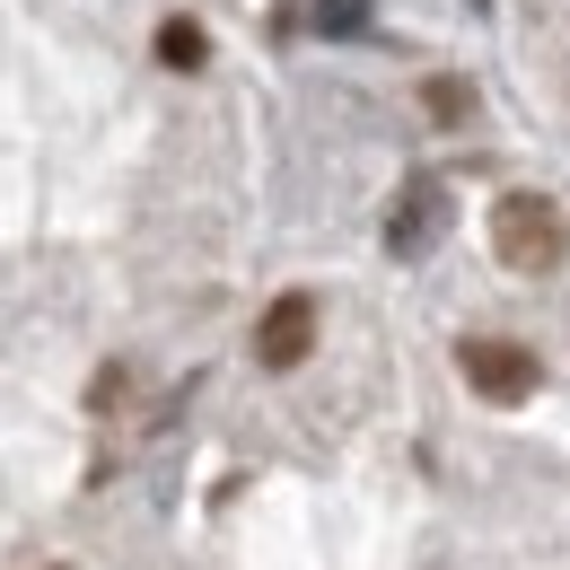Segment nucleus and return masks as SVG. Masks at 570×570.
<instances>
[{"label":"nucleus","mask_w":570,"mask_h":570,"mask_svg":"<svg viewBox=\"0 0 570 570\" xmlns=\"http://www.w3.org/2000/svg\"><path fill=\"white\" fill-rule=\"evenodd\" d=\"M492 255L509 273H562L570 255V219L553 194H500L492 203Z\"/></svg>","instance_id":"nucleus-1"},{"label":"nucleus","mask_w":570,"mask_h":570,"mask_svg":"<svg viewBox=\"0 0 570 570\" xmlns=\"http://www.w3.org/2000/svg\"><path fill=\"white\" fill-rule=\"evenodd\" d=\"M456 368H465V386H474L483 404H527V395L544 386V360L527 352V343H509V334H465V343H456Z\"/></svg>","instance_id":"nucleus-2"},{"label":"nucleus","mask_w":570,"mask_h":570,"mask_svg":"<svg viewBox=\"0 0 570 570\" xmlns=\"http://www.w3.org/2000/svg\"><path fill=\"white\" fill-rule=\"evenodd\" d=\"M316 334H325V307H316V289H282V298L255 316V368H273V377L307 368Z\"/></svg>","instance_id":"nucleus-3"},{"label":"nucleus","mask_w":570,"mask_h":570,"mask_svg":"<svg viewBox=\"0 0 570 570\" xmlns=\"http://www.w3.org/2000/svg\"><path fill=\"white\" fill-rule=\"evenodd\" d=\"M439 212H448V194H439V176H404V194L386 203V255H430V237H439Z\"/></svg>","instance_id":"nucleus-4"},{"label":"nucleus","mask_w":570,"mask_h":570,"mask_svg":"<svg viewBox=\"0 0 570 570\" xmlns=\"http://www.w3.org/2000/svg\"><path fill=\"white\" fill-rule=\"evenodd\" d=\"M158 62H167V71H203V62H212L203 18H158Z\"/></svg>","instance_id":"nucleus-5"},{"label":"nucleus","mask_w":570,"mask_h":570,"mask_svg":"<svg viewBox=\"0 0 570 570\" xmlns=\"http://www.w3.org/2000/svg\"><path fill=\"white\" fill-rule=\"evenodd\" d=\"M422 106H430V124H465V106H474V79H456V71L422 79Z\"/></svg>","instance_id":"nucleus-6"},{"label":"nucleus","mask_w":570,"mask_h":570,"mask_svg":"<svg viewBox=\"0 0 570 570\" xmlns=\"http://www.w3.org/2000/svg\"><path fill=\"white\" fill-rule=\"evenodd\" d=\"M316 27H325V36H360V27H368V0H325Z\"/></svg>","instance_id":"nucleus-7"},{"label":"nucleus","mask_w":570,"mask_h":570,"mask_svg":"<svg viewBox=\"0 0 570 570\" xmlns=\"http://www.w3.org/2000/svg\"><path fill=\"white\" fill-rule=\"evenodd\" d=\"M124 386H132L124 368H97V386H88V413H115V404H124Z\"/></svg>","instance_id":"nucleus-8"},{"label":"nucleus","mask_w":570,"mask_h":570,"mask_svg":"<svg viewBox=\"0 0 570 570\" xmlns=\"http://www.w3.org/2000/svg\"><path fill=\"white\" fill-rule=\"evenodd\" d=\"M465 9H492V0H465Z\"/></svg>","instance_id":"nucleus-9"}]
</instances>
